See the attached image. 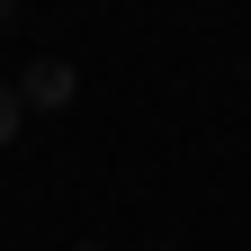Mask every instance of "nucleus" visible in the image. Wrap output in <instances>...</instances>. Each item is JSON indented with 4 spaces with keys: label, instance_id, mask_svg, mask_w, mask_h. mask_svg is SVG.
<instances>
[{
    "label": "nucleus",
    "instance_id": "obj_2",
    "mask_svg": "<svg viewBox=\"0 0 251 251\" xmlns=\"http://www.w3.org/2000/svg\"><path fill=\"white\" fill-rule=\"evenodd\" d=\"M18 117H27V108H18V90H9V81H0V152H9V144H18Z\"/></svg>",
    "mask_w": 251,
    "mask_h": 251
},
{
    "label": "nucleus",
    "instance_id": "obj_1",
    "mask_svg": "<svg viewBox=\"0 0 251 251\" xmlns=\"http://www.w3.org/2000/svg\"><path fill=\"white\" fill-rule=\"evenodd\" d=\"M63 99H72V63H27L18 108H63Z\"/></svg>",
    "mask_w": 251,
    "mask_h": 251
},
{
    "label": "nucleus",
    "instance_id": "obj_3",
    "mask_svg": "<svg viewBox=\"0 0 251 251\" xmlns=\"http://www.w3.org/2000/svg\"><path fill=\"white\" fill-rule=\"evenodd\" d=\"M81 251H99V242H81Z\"/></svg>",
    "mask_w": 251,
    "mask_h": 251
},
{
    "label": "nucleus",
    "instance_id": "obj_4",
    "mask_svg": "<svg viewBox=\"0 0 251 251\" xmlns=\"http://www.w3.org/2000/svg\"><path fill=\"white\" fill-rule=\"evenodd\" d=\"M152 251H171V242H152Z\"/></svg>",
    "mask_w": 251,
    "mask_h": 251
}]
</instances>
